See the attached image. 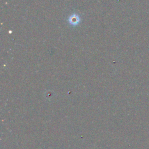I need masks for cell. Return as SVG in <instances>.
<instances>
[{
	"label": "cell",
	"instance_id": "6da1fadb",
	"mask_svg": "<svg viewBox=\"0 0 149 149\" xmlns=\"http://www.w3.org/2000/svg\"><path fill=\"white\" fill-rule=\"evenodd\" d=\"M70 23L72 24H77L79 22V19H78V17L76 16H72L71 17V19H70Z\"/></svg>",
	"mask_w": 149,
	"mask_h": 149
}]
</instances>
